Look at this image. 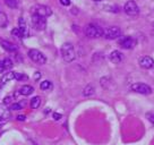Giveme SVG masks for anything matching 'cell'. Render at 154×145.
I'll use <instances>...</instances> for the list:
<instances>
[{
	"instance_id": "obj_1",
	"label": "cell",
	"mask_w": 154,
	"mask_h": 145,
	"mask_svg": "<svg viewBox=\"0 0 154 145\" xmlns=\"http://www.w3.org/2000/svg\"><path fill=\"white\" fill-rule=\"evenodd\" d=\"M61 56L63 59L66 63H72V60L76 58V53H75V49L72 47V43H63L61 47Z\"/></svg>"
},
{
	"instance_id": "obj_2",
	"label": "cell",
	"mask_w": 154,
	"mask_h": 145,
	"mask_svg": "<svg viewBox=\"0 0 154 145\" xmlns=\"http://www.w3.org/2000/svg\"><path fill=\"white\" fill-rule=\"evenodd\" d=\"M85 34H86V36L91 38V39H97V38L104 36V31L99 25L88 24L85 29Z\"/></svg>"
},
{
	"instance_id": "obj_3",
	"label": "cell",
	"mask_w": 154,
	"mask_h": 145,
	"mask_svg": "<svg viewBox=\"0 0 154 145\" xmlns=\"http://www.w3.org/2000/svg\"><path fill=\"white\" fill-rule=\"evenodd\" d=\"M27 54H29V58L32 59V61L38 63V65H44V63H47V58H45V56H44L41 51L36 50V49H31Z\"/></svg>"
},
{
	"instance_id": "obj_4",
	"label": "cell",
	"mask_w": 154,
	"mask_h": 145,
	"mask_svg": "<svg viewBox=\"0 0 154 145\" xmlns=\"http://www.w3.org/2000/svg\"><path fill=\"white\" fill-rule=\"evenodd\" d=\"M31 22H32V25H33L34 29H38V31H44L45 27H47V20L42 16L33 14L32 18H31Z\"/></svg>"
},
{
	"instance_id": "obj_5",
	"label": "cell",
	"mask_w": 154,
	"mask_h": 145,
	"mask_svg": "<svg viewBox=\"0 0 154 145\" xmlns=\"http://www.w3.org/2000/svg\"><path fill=\"white\" fill-rule=\"evenodd\" d=\"M131 90L136 93H140V94H144V95H149L152 93V88L151 86H149L147 84L144 83H135L131 85Z\"/></svg>"
},
{
	"instance_id": "obj_6",
	"label": "cell",
	"mask_w": 154,
	"mask_h": 145,
	"mask_svg": "<svg viewBox=\"0 0 154 145\" xmlns=\"http://www.w3.org/2000/svg\"><path fill=\"white\" fill-rule=\"evenodd\" d=\"M121 36V29L117 26H111L104 31V38L106 40H116Z\"/></svg>"
},
{
	"instance_id": "obj_7",
	"label": "cell",
	"mask_w": 154,
	"mask_h": 145,
	"mask_svg": "<svg viewBox=\"0 0 154 145\" xmlns=\"http://www.w3.org/2000/svg\"><path fill=\"white\" fill-rule=\"evenodd\" d=\"M33 11L35 15H38V16H42V17H49L52 15V10L50 7L44 5H36L33 8Z\"/></svg>"
},
{
	"instance_id": "obj_8",
	"label": "cell",
	"mask_w": 154,
	"mask_h": 145,
	"mask_svg": "<svg viewBox=\"0 0 154 145\" xmlns=\"http://www.w3.org/2000/svg\"><path fill=\"white\" fill-rule=\"evenodd\" d=\"M124 10H125V13L128 16H136V15H138V13H140V8H138V6L136 5L135 1H128V2H126L125 6H124Z\"/></svg>"
},
{
	"instance_id": "obj_9",
	"label": "cell",
	"mask_w": 154,
	"mask_h": 145,
	"mask_svg": "<svg viewBox=\"0 0 154 145\" xmlns=\"http://www.w3.org/2000/svg\"><path fill=\"white\" fill-rule=\"evenodd\" d=\"M119 44L124 49H133L136 44V40L133 39L131 36H120L119 38Z\"/></svg>"
},
{
	"instance_id": "obj_10",
	"label": "cell",
	"mask_w": 154,
	"mask_h": 145,
	"mask_svg": "<svg viewBox=\"0 0 154 145\" xmlns=\"http://www.w3.org/2000/svg\"><path fill=\"white\" fill-rule=\"evenodd\" d=\"M140 65L142 68L144 69H151V68L154 67V60L149 56H145V57H142L140 60Z\"/></svg>"
},
{
	"instance_id": "obj_11",
	"label": "cell",
	"mask_w": 154,
	"mask_h": 145,
	"mask_svg": "<svg viewBox=\"0 0 154 145\" xmlns=\"http://www.w3.org/2000/svg\"><path fill=\"white\" fill-rule=\"evenodd\" d=\"M18 29L20 31V33H22V36L23 38H29V31L27 29V25H26V22L23 17H20L18 20Z\"/></svg>"
},
{
	"instance_id": "obj_12",
	"label": "cell",
	"mask_w": 154,
	"mask_h": 145,
	"mask_svg": "<svg viewBox=\"0 0 154 145\" xmlns=\"http://www.w3.org/2000/svg\"><path fill=\"white\" fill-rule=\"evenodd\" d=\"M0 44L2 45V48L7 50V51H9V52H15V51H17V47L15 45L14 43H11L9 41H7V40H0Z\"/></svg>"
},
{
	"instance_id": "obj_13",
	"label": "cell",
	"mask_w": 154,
	"mask_h": 145,
	"mask_svg": "<svg viewBox=\"0 0 154 145\" xmlns=\"http://www.w3.org/2000/svg\"><path fill=\"white\" fill-rule=\"evenodd\" d=\"M122 53L120 51H118V50H115V51H112L110 53V60L112 61L113 63H120L122 61Z\"/></svg>"
},
{
	"instance_id": "obj_14",
	"label": "cell",
	"mask_w": 154,
	"mask_h": 145,
	"mask_svg": "<svg viewBox=\"0 0 154 145\" xmlns=\"http://www.w3.org/2000/svg\"><path fill=\"white\" fill-rule=\"evenodd\" d=\"M33 92H34V88L31 85H24V86H22L19 88V93L22 95H24V97H29Z\"/></svg>"
},
{
	"instance_id": "obj_15",
	"label": "cell",
	"mask_w": 154,
	"mask_h": 145,
	"mask_svg": "<svg viewBox=\"0 0 154 145\" xmlns=\"http://www.w3.org/2000/svg\"><path fill=\"white\" fill-rule=\"evenodd\" d=\"M94 91H95V88L93 85H87L85 88H84V91H83V95L84 97H91L94 94Z\"/></svg>"
},
{
	"instance_id": "obj_16",
	"label": "cell",
	"mask_w": 154,
	"mask_h": 145,
	"mask_svg": "<svg viewBox=\"0 0 154 145\" xmlns=\"http://www.w3.org/2000/svg\"><path fill=\"white\" fill-rule=\"evenodd\" d=\"M8 24V18H7V15L5 13H2V11H0V27L1 29H4L6 27Z\"/></svg>"
},
{
	"instance_id": "obj_17",
	"label": "cell",
	"mask_w": 154,
	"mask_h": 145,
	"mask_svg": "<svg viewBox=\"0 0 154 145\" xmlns=\"http://www.w3.org/2000/svg\"><path fill=\"white\" fill-rule=\"evenodd\" d=\"M40 106H41V97H34L33 99L31 100V108H32V109H38Z\"/></svg>"
},
{
	"instance_id": "obj_18",
	"label": "cell",
	"mask_w": 154,
	"mask_h": 145,
	"mask_svg": "<svg viewBox=\"0 0 154 145\" xmlns=\"http://www.w3.org/2000/svg\"><path fill=\"white\" fill-rule=\"evenodd\" d=\"M40 88L43 90V91L51 90V88H52V83L50 82V81H43V82L40 84Z\"/></svg>"
},
{
	"instance_id": "obj_19",
	"label": "cell",
	"mask_w": 154,
	"mask_h": 145,
	"mask_svg": "<svg viewBox=\"0 0 154 145\" xmlns=\"http://www.w3.org/2000/svg\"><path fill=\"white\" fill-rule=\"evenodd\" d=\"M5 4L8 6L9 8L15 9V8L18 7V0H5Z\"/></svg>"
},
{
	"instance_id": "obj_20",
	"label": "cell",
	"mask_w": 154,
	"mask_h": 145,
	"mask_svg": "<svg viewBox=\"0 0 154 145\" xmlns=\"http://www.w3.org/2000/svg\"><path fill=\"white\" fill-rule=\"evenodd\" d=\"M29 78L27 75H25V74H22V72H15V79H17V81H26Z\"/></svg>"
},
{
	"instance_id": "obj_21",
	"label": "cell",
	"mask_w": 154,
	"mask_h": 145,
	"mask_svg": "<svg viewBox=\"0 0 154 145\" xmlns=\"http://www.w3.org/2000/svg\"><path fill=\"white\" fill-rule=\"evenodd\" d=\"M10 117V112L5 109V110H2V108L0 106V118H4V119H7V118H9Z\"/></svg>"
},
{
	"instance_id": "obj_22",
	"label": "cell",
	"mask_w": 154,
	"mask_h": 145,
	"mask_svg": "<svg viewBox=\"0 0 154 145\" xmlns=\"http://www.w3.org/2000/svg\"><path fill=\"white\" fill-rule=\"evenodd\" d=\"M24 108V103H13L11 106H10V109L11 110H15V111H17V110H20V109H23Z\"/></svg>"
},
{
	"instance_id": "obj_23",
	"label": "cell",
	"mask_w": 154,
	"mask_h": 145,
	"mask_svg": "<svg viewBox=\"0 0 154 145\" xmlns=\"http://www.w3.org/2000/svg\"><path fill=\"white\" fill-rule=\"evenodd\" d=\"M2 63H4L5 69H10V68L13 67V61H11V59H9V58H5L4 60H2Z\"/></svg>"
},
{
	"instance_id": "obj_24",
	"label": "cell",
	"mask_w": 154,
	"mask_h": 145,
	"mask_svg": "<svg viewBox=\"0 0 154 145\" xmlns=\"http://www.w3.org/2000/svg\"><path fill=\"white\" fill-rule=\"evenodd\" d=\"M11 35H13V36H15V38H23V36H22V33H20V31H19L18 27L11 29Z\"/></svg>"
},
{
	"instance_id": "obj_25",
	"label": "cell",
	"mask_w": 154,
	"mask_h": 145,
	"mask_svg": "<svg viewBox=\"0 0 154 145\" xmlns=\"http://www.w3.org/2000/svg\"><path fill=\"white\" fill-rule=\"evenodd\" d=\"M11 100H13V97L11 95H8L4 99V104H10L11 103Z\"/></svg>"
},
{
	"instance_id": "obj_26",
	"label": "cell",
	"mask_w": 154,
	"mask_h": 145,
	"mask_svg": "<svg viewBox=\"0 0 154 145\" xmlns=\"http://www.w3.org/2000/svg\"><path fill=\"white\" fill-rule=\"evenodd\" d=\"M146 117L149 118V120L152 122V124H154V112H149L147 115H146Z\"/></svg>"
},
{
	"instance_id": "obj_27",
	"label": "cell",
	"mask_w": 154,
	"mask_h": 145,
	"mask_svg": "<svg viewBox=\"0 0 154 145\" xmlns=\"http://www.w3.org/2000/svg\"><path fill=\"white\" fill-rule=\"evenodd\" d=\"M61 115H60V113H58V112H54V113H53V119H54V120H60V119H61Z\"/></svg>"
},
{
	"instance_id": "obj_28",
	"label": "cell",
	"mask_w": 154,
	"mask_h": 145,
	"mask_svg": "<svg viewBox=\"0 0 154 145\" xmlns=\"http://www.w3.org/2000/svg\"><path fill=\"white\" fill-rule=\"evenodd\" d=\"M60 4L63 6H69L70 5V0H59Z\"/></svg>"
},
{
	"instance_id": "obj_29",
	"label": "cell",
	"mask_w": 154,
	"mask_h": 145,
	"mask_svg": "<svg viewBox=\"0 0 154 145\" xmlns=\"http://www.w3.org/2000/svg\"><path fill=\"white\" fill-rule=\"evenodd\" d=\"M4 72H5V66H4L2 60H0V74H2Z\"/></svg>"
},
{
	"instance_id": "obj_30",
	"label": "cell",
	"mask_w": 154,
	"mask_h": 145,
	"mask_svg": "<svg viewBox=\"0 0 154 145\" xmlns=\"http://www.w3.org/2000/svg\"><path fill=\"white\" fill-rule=\"evenodd\" d=\"M25 118H26L25 116H22V115H19V116H17V120H19V121H24V120H25Z\"/></svg>"
},
{
	"instance_id": "obj_31",
	"label": "cell",
	"mask_w": 154,
	"mask_h": 145,
	"mask_svg": "<svg viewBox=\"0 0 154 145\" xmlns=\"http://www.w3.org/2000/svg\"><path fill=\"white\" fill-rule=\"evenodd\" d=\"M34 77H35V79H38V78L41 77V74H40L38 72H36V74H35V76H34Z\"/></svg>"
},
{
	"instance_id": "obj_32",
	"label": "cell",
	"mask_w": 154,
	"mask_h": 145,
	"mask_svg": "<svg viewBox=\"0 0 154 145\" xmlns=\"http://www.w3.org/2000/svg\"><path fill=\"white\" fill-rule=\"evenodd\" d=\"M93 1H96V2H99V1H102V0H93Z\"/></svg>"
}]
</instances>
